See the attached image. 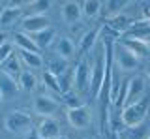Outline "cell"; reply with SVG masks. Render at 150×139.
I'll list each match as a JSON object with an SVG mask.
<instances>
[{"mask_svg": "<svg viewBox=\"0 0 150 139\" xmlns=\"http://www.w3.org/2000/svg\"><path fill=\"white\" fill-rule=\"evenodd\" d=\"M148 100L143 98L139 101H135V104H129L126 105L124 109H122V124H124L126 128H135V126H141V124L144 122V118H146L148 115Z\"/></svg>", "mask_w": 150, "mask_h": 139, "instance_id": "cell-1", "label": "cell"}, {"mask_svg": "<svg viewBox=\"0 0 150 139\" xmlns=\"http://www.w3.org/2000/svg\"><path fill=\"white\" fill-rule=\"evenodd\" d=\"M4 128H6V132L17 133V135L28 133L32 130V117L21 109L9 111L6 115V118H4Z\"/></svg>", "mask_w": 150, "mask_h": 139, "instance_id": "cell-2", "label": "cell"}, {"mask_svg": "<svg viewBox=\"0 0 150 139\" xmlns=\"http://www.w3.org/2000/svg\"><path fill=\"white\" fill-rule=\"evenodd\" d=\"M112 60H115V66L120 70V72H124V73H129V72H135L137 70V66H139V58L135 57L131 51H128L124 47V45H115L112 47Z\"/></svg>", "mask_w": 150, "mask_h": 139, "instance_id": "cell-3", "label": "cell"}, {"mask_svg": "<svg viewBox=\"0 0 150 139\" xmlns=\"http://www.w3.org/2000/svg\"><path fill=\"white\" fill-rule=\"evenodd\" d=\"M68 117V122L71 124V128L75 130H86L92 122V111L88 105H81V107H75V109H68L66 113Z\"/></svg>", "mask_w": 150, "mask_h": 139, "instance_id": "cell-4", "label": "cell"}, {"mask_svg": "<svg viewBox=\"0 0 150 139\" xmlns=\"http://www.w3.org/2000/svg\"><path fill=\"white\" fill-rule=\"evenodd\" d=\"M58 109H60V104L53 98V96H47V94L36 96V98H34V104H32V111H34L36 115H40L41 118L53 117Z\"/></svg>", "mask_w": 150, "mask_h": 139, "instance_id": "cell-5", "label": "cell"}, {"mask_svg": "<svg viewBox=\"0 0 150 139\" xmlns=\"http://www.w3.org/2000/svg\"><path fill=\"white\" fill-rule=\"evenodd\" d=\"M144 92H146V83H144V77H141V75L131 77V79L128 81V90H126V98H124L122 107H126V105H129V104H135V101L143 100Z\"/></svg>", "mask_w": 150, "mask_h": 139, "instance_id": "cell-6", "label": "cell"}, {"mask_svg": "<svg viewBox=\"0 0 150 139\" xmlns=\"http://www.w3.org/2000/svg\"><path fill=\"white\" fill-rule=\"evenodd\" d=\"M103 77H105V57H101L96 60L90 73V92L94 98H100V92H101V85H103Z\"/></svg>", "mask_w": 150, "mask_h": 139, "instance_id": "cell-7", "label": "cell"}, {"mask_svg": "<svg viewBox=\"0 0 150 139\" xmlns=\"http://www.w3.org/2000/svg\"><path fill=\"white\" fill-rule=\"evenodd\" d=\"M90 70H88L86 60H79V64L73 70V87L77 92H84L90 85Z\"/></svg>", "mask_w": 150, "mask_h": 139, "instance_id": "cell-8", "label": "cell"}, {"mask_svg": "<svg viewBox=\"0 0 150 139\" xmlns=\"http://www.w3.org/2000/svg\"><path fill=\"white\" fill-rule=\"evenodd\" d=\"M45 28H49V19L45 15H28L23 19V32L28 36H34Z\"/></svg>", "mask_w": 150, "mask_h": 139, "instance_id": "cell-9", "label": "cell"}, {"mask_svg": "<svg viewBox=\"0 0 150 139\" xmlns=\"http://www.w3.org/2000/svg\"><path fill=\"white\" fill-rule=\"evenodd\" d=\"M60 15H62V21L66 25H75V23L81 21L83 11H81V4L75 2V0H68V2L62 4V10H60Z\"/></svg>", "mask_w": 150, "mask_h": 139, "instance_id": "cell-10", "label": "cell"}, {"mask_svg": "<svg viewBox=\"0 0 150 139\" xmlns=\"http://www.w3.org/2000/svg\"><path fill=\"white\" fill-rule=\"evenodd\" d=\"M38 133H40L41 139H56L60 135V126L53 117L41 118L40 126H38Z\"/></svg>", "mask_w": 150, "mask_h": 139, "instance_id": "cell-11", "label": "cell"}, {"mask_svg": "<svg viewBox=\"0 0 150 139\" xmlns=\"http://www.w3.org/2000/svg\"><path fill=\"white\" fill-rule=\"evenodd\" d=\"M122 45H124L128 51L135 55V57H146L150 53V43H146L144 40H139V38H129V36H126L124 40H122Z\"/></svg>", "mask_w": 150, "mask_h": 139, "instance_id": "cell-12", "label": "cell"}, {"mask_svg": "<svg viewBox=\"0 0 150 139\" xmlns=\"http://www.w3.org/2000/svg\"><path fill=\"white\" fill-rule=\"evenodd\" d=\"M128 4L129 2H124V0H105V2H101V11L105 13L107 19H112V17L120 15Z\"/></svg>", "mask_w": 150, "mask_h": 139, "instance_id": "cell-13", "label": "cell"}, {"mask_svg": "<svg viewBox=\"0 0 150 139\" xmlns=\"http://www.w3.org/2000/svg\"><path fill=\"white\" fill-rule=\"evenodd\" d=\"M21 17V8L19 6H6L0 11V25L2 26H11L15 25Z\"/></svg>", "mask_w": 150, "mask_h": 139, "instance_id": "cell-14", "label": "cell"}, {"mask_svg": "<svg viewBox=\"0 0 150 139\" xmlns=\"http://www.w3.org/2000/svg\"><path fill=\"white\" fill-rule=\"evenodd\" d=\"M54 36H56V32L54 28H45V30H41V32H38V34L34 36H30L32 40H34V43L38 45V49H45V47H49L51 43H53V40H54Z\"/></svg>", "mask_w": 150, "mask_h": 139, "instance_id": "cell-15", "label": "cell"}, {"mask_svg": "<svg viewBox=\"0 0 150 139\" xmlns=\"http://www.w3.org/2000/svg\"><path fill=\"white\" fill-rule=\"evenodd\" d=\"M56 53H58V57L64 58V60L71 58L73 55H75V45H73V41L69 40V38H66V36L58 38V41H56Z\"/></svg>", "mask_w": 150, "mask_h": 139, "instance_id": "cell-16", "label": "cell"}, {"mask_svg": "<svg viewBox=\"0 0 150 139\" xmlns=\"http://www.w3.org/2000/svg\"><path fill=\"white\" fill-rule=\"evenodd\" d=\"M15 45L19 47V51H30V53H40L38 45L34 43V40L30 38L25 32H17L15 34Z\"/></svg>", "mask_w": 150, "mask_h": 139, "instance_id": "cell-17", "label": "cell"}, {"mask_svg": "<svg viewBox=\"0 0 150 139\" xmlns=\"http://www.w3.org/2000/svg\"><path fill=\"white\" fill-rule=\"evenodd\" d=\"M17 89H19V85L15 83V79H11L4 72H0V92H2V98H9Z\"/></svg>", "mask_w": 150, "mask_h": 139, "instance_id": "cell-18", "label": "cell"}, {"mask_svg": "<svg viewBox=\"0 0 150 139\" xmlns=\"http://www.w3.org/2000/svg\"><path fill=\"white\" fill-rule=\"evenodd\" d=\"M107 25H109L115 32H120V34H122V32L129 30L133 23H131V19H129L128 15L120 13V15H116V17H112V19H109V23H107Z\"/></svg>", "mask_w": 150, "mask_h": 139, "instance_id": "cell-19", "label": "cell"}, {"mask_svg": "<svg viewBox=\"0 0 150 139\" xmlns=\"http://www.w3.org/2000/svg\"><path fill=\"white\" fill-rule=\"evenodd\" d=\"M81 11L86 19H96L101 13V2L100 0H86L81 4Z\"/></svg>", "mask_w": 150, "mask_h": 139, "instance_id": "cell-20", "label": "cell"}, {"mask_svg": "<svg viewBox=\"0 0 150 139\" xmlns=\"http://www.w3.org/2000/svg\"><path fill=\"white\" fill-rule=\"evenodd\" d=\"M19 58L25 62L28 68H41L43 66V58L40 53H30V51H19Z\"/></svg>", "mask_w": 150, "mask_h": 139, "instance_id": "cell-21", "label": "cell"}, {"mask_svg": "<svg viewBox=\"0 0 150 139\" xmlns=\"http://www.w3.org/2000/svg\"><path fill=\"white\" fill-rule=\"evenodd\" d=\"M98 36H100V28H92L90 32H84L83 38H81V43H79V53H86L88 49H92V45L96 43Z\"/></svg>", "mask_w": 150, "mask_h": 139, "instance_id": "cell-22", "label": "cell"}, {"mask_svg": "<svg viewBox=\"0 0 150 139\" xmlns=\"http://www.w3.org/2000/svg\"><path fill=\"white\" fill-rule=\"evenodd\" d=\"M2 72L6 73V75H9L11 79H15V77L19 79V75L23 73V70H21V58L13 55V57L9 58L6 64H4V70H2Z\"/></svg>", "mask_w": 150, "mask_h": 139, "instance_id": "cell-23", "label": "cell"}, {"mask_svg": "<svg viewBox=\"0 0 150 139\" xmlns=\"http://www.w3.org/2000/svg\"><path fill=\"white\" fill-rule=\"evenodd\" d=\"M17 85H19V89H23V90H34L36 85H38V79L32 72H23L17 79Z\"/></svg>", "mask_w": 150, "mask_h": 139, "instance_id": "cell-24", "label": "cell"}, {"mask_svg": "<svg viewBox=\"0 0 150 139\" xmlns=\"http://www.w3.org/2000/svg\"><path fill=\"white\" fill-rule=\"evenodd\" d=\"M53 6L51 0H36V2H30V15H43V11H47L49 8Z\"/></svg>", "mask_w": 150, "mask_h": 139, "instance_id": "cell-25", "label": "cell"}, {"mask_svg": "<svg viewBox=\"0 0 150 139\" xmlns=\"http://www.w3.org/2000/svg\"><path fill=\"white\" fill-rule=\"evenodd\" d=\"M43 83L47 89L54 90V92H62V89H60V83H58V77L53 75L51 72H43Z\"/></svg>", "mask_w": 150, "mask_h": 139, "instance_id": "cell-26", "label": "cell"}, {"mask_svg": "<svg viewBox=\"0 0 150 139\" xmlns=\"http://www.w3.org/2000/svg\"><path fill=\"white\" fill-rule=\"evenodd\" d=\"M126 137L128 139H146L148 133H146V130H144V126L141 124V126H135V128H128Z\"/></svg>", "mask_w": 150, "mask_h": 139, "instance_id": "cell-27", "label": "cell"}, {"mask_svg": "<svg viewBox=\"0 0 150 139\" xmlns=\"http://www.w3.org/2000/svg\"><path fill=\"white\" fill-rule=\"evenodd\" d=\"M11 57H13V43L6 41L4 45H0V64H6Z\"/></svg>", "mask_w": 150, "mask_h": 139, "instance_id": "cell-28", "label": "cell"}, {"mask_svg": "<svg viewBox=\"0 0 150 139\" xmlns=\"http://www.w3.org/2000/svg\"><path fill=\"white\" fill-rule=\"evenodd\" d=\"M64 101L66 105H68L69 109H75V107H81V100H79L77 94H73V92H64Z\"/></svg>", "mask_w": 150, "mask_h": 139, "instance_id": "cell-29", "label": "cell"}, {"mask_svg": "<svg viewBox=\"0 0 150 139\" xmlns=\"http://www.w3.org/2000/svg\"><path fill=\"white\" fill-rule=\"evenodd\" d=\"M49 66H51V68L47 70V72H51V73H53V75H56V77H60V75L66 72V64H64V62H58V60H53Z\"/></svg>", "mask_w": 150, "mask_h": 139, "instance_id": "cell-30", "label": "cell"}, {"mask_svg": "<svg viewBox=\"0 0 150 139\" xmlns=\"http://www.w3.org/2000/svg\"><path fill=\"white\" fill-rule=\"evenodd\" d=\"M25 135H26V139H41L40 133H38V128H32L28 133H25Z\"/></svg>", "mask_w": 150, "mask_h": 139, "instance_id": "cell-31", "label": "cell"}, {"mask_svg": "<svg viewBox=\"0 0 150 139\" xmlns=\"http://www.w3.org/2000/svg\"><path fill=\"white\" fill-rule=\"evenodd\" d=\"M6 43V32H0V45Z\"/></svg>", "mask_w": 150, "mask_h": 139, "instance_id": "cell-32", "label": "cell"}, {"mask_svg": "<svg viewBox=\"0 0 150 139\" xmlns=\"http://www.w3.org/2000/svg\"><path fill=\"white\" fill-rule=\"evenodd\" d=\"M146 77H148V79H150V64H148V66H146Z\"/></svg>", "mask_w": 150, "mask_h": 139, "instance_id": "cell-33", "label": "cell"}, {"mask_svg": "<svg viewBox=\"0 0 150 139\" xmlns=\"http://www.w3.org/2000/svg\"><path fill=\"white\" fill-rule=\"evenodd\" d=\"M56 139H68V137H66V135H58V137H56Z\"/></svg>", "mask_w": 150, "mask_h": 139, "instance_id": "cell-34", "label": "cell"}, {"mask_svg": "<svg viewBox=\"0 0 150 139\" xmlns=\"http://www.w3.org/2000/svg\"><path fill=\"white\" fill-rule=\"evenodd\" d=\"M2 100H4V98H2V92H0V101H2Z\"/></svg>", "mask_w": 150, "mask_h": 139, "instance_id": "cell-35", "label": "cell"}, {"mask_svg": "<svg viewBox=\"0 0 150 139\" xmlns=\"http://www.w3.org/2000/svg\"><path fill=\"white\" fill-rule=\"evenodd\" d=\"M146 139H150V133H148V137H146Z\"/></svg>", "mask_w": 150, "mask_h": 139, "instance_id": "cell-36", "label": "cell"}, {"mask_svg": "<svg viewBox=\"0 0 150 139\" xmlns=\"http://www.w3.org/2000/svg\"><path fill=\"white\" fill-rule=\"evenodd\" d=\"M86 139H92V137H86Z\"/></svg>", "mask_w": 150, "mask_h": 139, "instance_id": "cell-37", "label": "cell"}]
</instances>
